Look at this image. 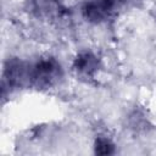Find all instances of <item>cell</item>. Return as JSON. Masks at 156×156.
I'll return each mask as SVG.
<instances>
[{
    "label": "cell",
    "mask_w": 156,
    "mask_h": 156,
    "mask_svg": "<svg viewBox=\"0 0 156 156\" xmlns=\"http://www.w3.org/2000/svg\"><path fill=\"white\" fill-rule=\"evenodd\" d=\"M62 76L60 63L52 57L38 60L29 65V84L37 88H49Z\"/></svg>",
    "instance_id": "obj_1"
},
{
    "label": "cell",
    "mask_w": 156,
    "mask_h": 156,
    "mask_svg": "<svg viewBox=\"0 0 156 156\" xmlns=\"http://www.w3.org/2000/svg\"><path fill=\"white\" fill-rule=\"evenodd\" d=\"M126 0H87L82 7L84 18L91 23H101L117 13Z\"/></svg>",
    "instance_id": "obj_2"
},
{
    "label": "cell",
    "mask_w": 156,
    "mask_h": 156,
    "mask_svg": "<svg viewBox=\"0 0 156 156\" xmlns=\"http://www.w3.org/2000/svg\"><path fill=\"white\" fill-rule=\"evenodd\" d=\"M46 1H51V2H57L58 0H46Z\"/></svg>",
    "instance_id": "obj_6"
},
{
    "label": "cell",
    "mask_w": 156,
    "mask_h": 156,
    "mask_svg": "<svg viewBox=\"0 0 156 156\" xmlns=\"http://www.w3.org/2000/svg\"><path fill=\"white\" fill-rule=\"evenodd\" d=\"M94 152L101 156L111 155L115 152V145L110 139L99 136L95 139V143H94Z\"/></svg>",
    "instance_id": "obj_5"
},
{
    "label": "cell",
    "mask_w": 156,
    "mask_h": 156,
    "mask_svg": "<svg viewBox=\"0 0 156 156\" xmlns=\"http://www.w3.org/2000/svg\"><path fill=\"white\" fill-rule=\"evenodd\" d=\"M99 66H100V61L98 56L91 51H80L73 61L74 71L78 74L87 78L93 77L98 72Z\"/></svg>",
    "instance_id": "obj_4"
},
{
    "label": "cell",
    "mask_w": 156,
    "mask_h": 156,
    "mask_svg": "<svg viewBox=\"0 0 156 156\" xmlns=\"http://www.w3.org/2000/svg\"><path fill=\"white\" fill-rule=\"evenodd\" d=\"M4 83L10 88L29 84V65L17 58L9 60L4 69Z\"/></svg>",
    "instance_id": "obj_3"
}]
</instances>
